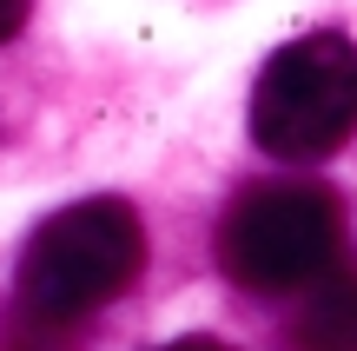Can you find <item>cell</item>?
Here are the masks:
<instances>
[{
    "label": "cell",
    "instance_id": "obj_1",
    "mask_svg": "<svg viewBox=\"0 0 357 351\" xmlns=\"http://www.w3.org/2000/svg\"><path fill=\"white\" fill-rule=\"evenodd\" d=\"M139 265H146L139 212L126 199H79V206H60L53 219H40V232L26 239L13 299H20V318L60 331L113 305L139 278Z\"/></svg>",
    "mask_w": 357,
    "mask_h": 351
},
{
    "label": "cell",
    "instance_id": "obj_2",
    "mask_svg": "<svg viewBox=\"0 0 357 351\" xmlns=\"http://www.w3.org/2000/svg\"><path fill=\"white\" fill-rule=\"evenodd\" d=\"M344 252V212L324 186H245L218 219V265L245 292H305Z\"/></svg>",
    "mask_w": 357,
    "mask_h": 351
},
{
    "label": "cell",
    "instance_id": "obj_3",
    "mask_svg": "<svg viewBox=\"0 0 357 351\" xmlns=\"http://www.w3.org/2000/svg\"><path fill=\"white\" fill-rule=\"evenodd\" d=\"M357 133V47L344 33H298L252 87V140L271 159H331Z\"/></svg>",
    "mask_w": 357,
    "mask_h": 351
},
{
    "label": "cell",
    "instance_id": "obj_4",
    "mask_svg": "<svg viewBox=\"0 0 357 351\" xmlns=\"http://www.w3.org/2000/svg\"><path fill=\"white\" fill-rule=\"evenodd\" d=\"M298 351H357V272H324L305 285V305L291 318Z\"/></svg>",
    "mask_w": 357,
    "mask_h": 351
},
{
    "label": "cell",
    "instance_id": "obj_5",
    "mask_svg": "<svg viewBox=\"0 0 357 351\" xmlns=\"http://www.w3.org/2000/svg\"><path fill=\"white\" fill-rule=\"evenodd\" d=\"M26 7H33V0H0V40H13L26 27Z\"/></svg>",
    "mask_w": 357,
    "mask_h": 351
},
{
    "label": "cell",
    "instance_id": "obj_6",
    "mask_svg": "<svg viewBox=\"0 0 357 351\" xmlns=\"http://www.w3.org/2000/svg\"><path fill=\"white\" fill-rule=\"evenodd\" d=\"M159 351H231V345H218V338H178V345H159Z\"/></svg>",
    "mask_w": 357,
    "mask_h": 351
}]
</instances>
